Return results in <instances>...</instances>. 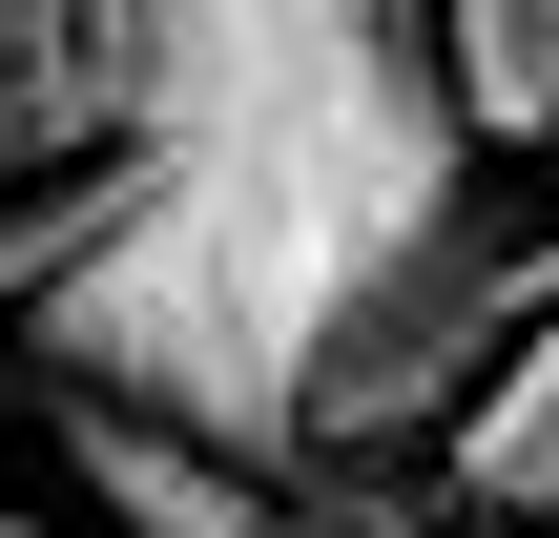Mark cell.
Masks as SVG:
<instances>
[{
    "label": "cell",
    "mask_w": 559,
    "mask_h": 538,
    "mask_svg": "<svg viewBox=\"0 0 559 538\" xmlns=\"http://www.w3.org/2000/svg\"><path fill=\"white\" fill-rule=\"evenodd\" d=\"M477 187L498 166L436 104V21H124V228L21 332V373L290 477L311 352Z\"/></svg>",
    "instance_id": "1"
},
{
    "label": "cell",
    "mask_w": 559,
    "mask_h": 538,
    "mask_svg": "<svg viewBox=\"0 0 559 538\" xmlns=\"http://www.w3.org/2000/svg\"><path fill=\"white\" fill-rule=\"evenodd\" d=\"M41 477H62L83 538H270L290 518V477H249V456H207V435H145V415H104V394H41Z\"/></svg>",
    "instance_id": "2"
},
{
    "label": "cell",
    "mask_w": 559,
    "mask_h": 538,
    "mask_svg": "<svg viewBox=\"0 0 559 538\" xmlns=\"http://www.w3.org/2000/svg\"><path fill=\"white\" fill-rule=\"evenodd\" d=\"M415 498H436V518H498V538L559 518V332H519V352H498V394L436 435V477H415Z\"/></svg>",
    "instance_id": "3"
},
{
    "label": "cell",
    "mask_w": 559,
    "mask_h": 538,
    "mask_svg": "<svg viewBox=\"0 0 559 538\" xmlns=\"http://www.w3.org/2000/svg\"><path fill=\"white\" fill-rule=\"evenodd\" d=\"M436 104H456L477 166L498 145H559V0H456L436 21Z\"/></svg>",
    "instance_id": "4"
},
{
    "label": "cell",
    "mask_w": 559,
    "mask_h": 538,
    "mask_svg": "<svg viewBox=\"0 0 559 538\" xmlns=\"http://www.w3.org/2000/svg\"><path fill=\"white\" fill-rule=\"evenodd\" d=\"M270 538H436V498H394V477H290Z\"/></svg>",
    "instance_id": "5"
},
{
    "label": "cell",
    "mask_w": 559,
    "mask_h": 538,
    "mask_svg": "<svg viewBox=\"0 0 559 538\" xmlns=\"http://www.w3.org/2000/svg\"><path fill=\"white\" fill-rule=\"evenodd\" d=\"M41 41H62V21H41V0H0V145H21V104H41Z\"/></svg>",
    "instance_id": "6"
},
{
    "label": "cell",
    "mask_w": 559,
    "mask_h": 538,
    "mask_svg": "<svg viewBox=\"0 0 559 538\" xmlns=\"http://www.w3.org/2000/svg\"><path fill=\"white\" fill-rule=\"evenodd\" d=\"M0 538H83V518H41V498H0Z\"/></svg>",
    "instance_id": "7"
}]
</instances>
